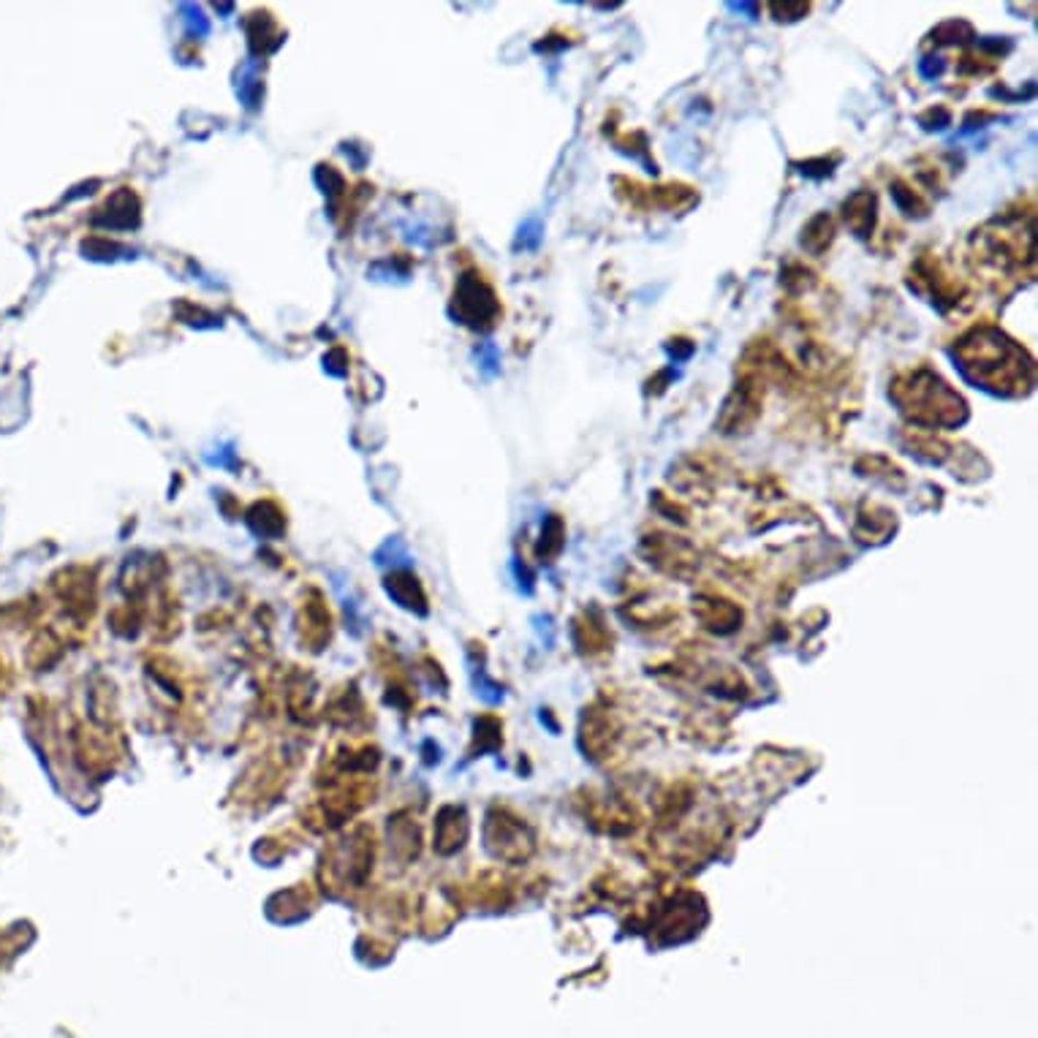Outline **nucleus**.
Returning <instances> with one entry per match:
<instances>
[{
    "label": "nucleus",
    "mask_w": 1038,
    "mask_h": 1038,
    "mask_svg": "<svg viewBox=\"0 0 1038 1038\" xmlns=\"http://www.w3.org/2000/svg\"><path fill=\"white\" fill-rule=\"evenodd\" d=\"M952 359L970 384L990 395L1025 397L1034 391V357L995 324H979L959 335L952 346Z\"/></svg>",
    "instance_id": "obj_1"
},
{
    "label": "nucleus",
    "mask_w": 1038,
    "mask_h": 1038,
    "mask_svg": "<svg viewBox=\"0 0 1038 1038\" xmlns=\"http://www.w3.org/2000/svg\"><path fill=\"white\" fill-rule=\"evenodd\" d=\"M894 530H897V515L892 509L881 504H870V500L859 506L857 519H854V539L859 544H883V541L892 539Z\"/></svg>",
    "instance_id": "obj_13"
},
{
    "label": "nucleus",
    "mask_w": 1038,
    "mask_h": 1038,
    "mask_svg": "<svg viewBox=\"0 0 1038 1038\" xmlns=\"http://www.w3.org/2000/svg\"><path fill=\"white\" fill-rule=\"evenodd\" d=\"M976 38V27L968 20H946L927 36V41L936 47H965Z\"/></svg>",
    "instance_id": "obj_20"
},
{
    "label": "nucleus",
    "mask_w": 1038,
    "mask_h": 1038,
    "mask_svg": "<svg viewBox=\"0 0 1038 1038\" xmlns=\"http://www.w3.org/2000/svg\"><path fill=\"white\" fill-rule=\"evenodd\" d=\"M642 555L666 577L691 579L699 571V552L691 541L675 533H664V530H653L644 535Z\"/></svg>",
    "instance_id": "obj_8"
},
{
    "label": "nucleus",
    "mask_w": 1038,
    "mask_h": 1038,
    "mask_svg": "<svg viewBox=\"0 0 1038 1038\" xmlns=\"http://www.w3.org/2000/svg\"><path fill=\"white\" fill-rule=\"evenodd\" d=\"M998 63H1001V60L990 58V55H985L979 49V52H965L963 58H959L957 71L963 76H987L998 69Z\"/></svg>",
    "instance_id": "obj_25"
},
{
    "label": "nucleus",
    "mask_w": 1038,
    "mask_h": 1038,
    "mask_svg": "<svg viewBox=\"0 0 1038 1038\" xmlns=\"http://www.w3.org/2000/svg\"><path fill=\"white\" fill-rule=\"evenodd\" d=\"M487 846L495 857L509 859V862L528 859V854L533 852V841L528 837L524 826L519 824V819H506V816H500V819L490 816Z\"/></svg>",
    "instance_id": "obj_9"
},
{
    "label": "nucleus",
    "mask_w": 1038,
    "mask_h": 1038,
    "mask_svg": "<svg viewBox=\"0 0 1038 1038\" xmlns=\"http://www.w3.org/2000/svg\"><path fill=\"white\" fill-rule=\"evenodd\" d=\"M566 524L557 515H552L546 519L544 530H541V541H539V557L544 563H552L557 555H560L563 544H566Z\"/></svg>",
    "instance_id": "obj_22"
},
{
    "label": "nucleus",
    "mask_w": 1038,
    "mask_h": 1038,
    "mask_svg": "<svg viewBox=\"0 0 1038 1038\" xmlns=\"http://www.w3.org/2000/svg\"><path fill=\"white\" fill-rule=\"evenodd\" d=\"M617 739H620V723L617 717L612 715L609 710H588L582 723V745L595 761L609 759V753L615 750Z\"/></svg>",
    "instance_id": "obj_11"
},
{
    "label": "nucleus",
    "mask_w": 1038,
    "mask_h": 1038,
    "mask_svg": "<svg viewBox=\"0 0 1038 1038\" xmlns=\"http://www.w3.org/2000/svg\"><path fill=\"white\" fill-rule=\"evenodd\" d=\"M889 191H892L894 204H897V209L905 215V218L921 220L930 215V202H927V198L921 196V191H916L908 180H903V177L892 180Z\"/></svg>",
    "instance_id": "obj_19"
},
{
    "label": "nucleus",
    "mask_w": 1038,
    "mask_h": 1038,
    "mask_svg": "<svg viewBox=\"0 0 1038 1038\" xmlns=\"http://www.w3.org/2000/svg\"><path fill=\"white\" fill-rule=\"evenodd\" d=\"M998 118H1001V112H992V109H970V112L965 114V120H963V131L985 129L987 123H992V120H998Z\"/></svg>",
    "instance_id": "obj_28"
},
{
    "label": "nucleus",
    "mask_w": 1038,
    "mask_h": 1038,
    "mask_svg": "<svg viewBox=\"0 0 1038 1038\" xmlns=\"http://www.w3.org/2000/svg\"><path fill=\"white\" fill-rule=\"evenodd\" d=\"M767 381L761 375L750 373V370L737 367V381H734L732 391L723 400L721 413L715 419V430L726 438H739L748 435L756 427V422L764 413V397H767Z\"/></svg>",
    "instance_id": "obj_5"
},
{
    "label": "nucleus",
    "mask_w": 1038,
    "mask_h": 1038,
    "mask_svg": "<svg viewBox=\"0 0 1038 1038\" xmlns=\"http://www.w3.org/2000/svg\"><path fill=\"white\" fill-rule=\"evenodd\" d=\"M781 286L786 289V294L802 297V294H810V291L819 286V275H816L805 262H788L786 267L781 269Z\"/></svg>",
    "instance_id": "obj_21"
},
{
    "label": "nucleus",
    "mask_w": 1038,
    "mask_h": 1038,
    "mask_svg": "<svg viewBox=\"0 0 1038 1038\" xmlns=\"http://www.w3.org/2000/svg\"><path fill=\"white\" fill-rule=\"evenodd\" d=\"M693 351H696V343L691 338H672L669 343H666V353H669L675 362H686V359H691Z\"/></svg>",
    "instance_id": "obj_31"
},
{
    "label": "nucleus",
    "mask_w": 1038,
    "mask_h": 1038,
    "mask_svg": "<svg viewBox=\"0 0 1038 1038\" xmlns=\"http://www.w3.org/2000/svg\"><path fill=\"white\" fill-rule=\"evenodd\" d=\"M574 639H577L579 653L588 655V659H595V655H604L612 650V631L606 626L604 615L601 609H584L582 615L574 620Z\"/></svg>",
    "instance_id": "obj_14"
},
{
    "label": "nucleus",
    "mask_w": 1038,
    "mask_h": 1038,
    "mask_svg": "<svg viewBox=\"0 0 1038 1038\" xmlns=\"http://www.w3.org/2000/svg\"><path fill=\"white\" fill-rule=\"evenodd\" d=\"M810 9H813L810 3H770V5H767V11L772 14V20H777V22H797V20H802L805 14H810Z\"/></svg>",
    "instance_id": "obj_27"
},
{
    "label": "nucleus",
    "mask_w": 1038,
    "mask_h": 1038,
    "mask_svg": "<svg viewBox=\"0 0 1038 1038\" xmlns=\"http://www.w3.org/2000/svg\"><path fill=\"white\" fill-rule=\"evenodd\" d=\"M655 506H659L664 515H669V519H677V522H688V509L677 500H669L664 493H655Z\"/></svg>",
    "instance_id": "obj_30"
},
{
    "label": "nucleus",
    "mask_w": 1038,
    "mask_h": 1038,
    "mask_svg": "<svg viewBox=\"0 0 1038 1038\" xmlns=\"http://www.w3.org/2000/svg\"><path fill=\"white\" fill-rule=\"evenodd\" d=\"M841 218L843 224L852 229V234H857L859 240H870L878 224L876 191H867V188H862V191H854L852 196L841 204Z\"/></svg>",
    "instance_id": "obj_15"
},
{
    "label": "nucleus",
    "mask_w": 1038,
    "mask_h": 1038,
    "mask_svg": "<svg viewBox=\"0 0 1038 1038\" xmlns=\"http://www.w3.org/2000/svg\"><path fill=\"white\" fill-rule=\"evenodd\" d=\"M693 615L707 631L712 633H734L739 626H743L745 615L743 606L734 604V601L723 599V595L715 593H701L693 599Z\"/></svg>",
    "instance_id": "obj_10"
},
{
    "label": "nucleus",
    "mask_w": 1038,
    "mask_h": 1038,
    "mask_svg": "<svg viewBox=\"0 0 1038 1038\" xmlns=\"http://www.w3.org/2000/svg\"><path fill=\"white\" fill-rule=\"evenodd\" d=\"M905 283H908V289L914 291V294L925 297L932 307H938L943 316L968 311V307L974 305L968 283H965L959 275H954L952 269L946 267V262L932 251H921L919 256H916L908 275H905Z\"/></svg>",
    "instance_id": "obj_4"
},
{
    "label": "nucleus",
    "mask_w": 1038,
    "mask_h": 1038,
    "mask_svg": "<svg viewBox=\"0 0 1038 1038\" xmlns=\"http://www.w3.org/2000/svg\"><path fill=\"white\" fill-rule=\"evenodd\" d=\"M943 69H946V63H943V58H938V55H930V58L919 60V71L925 80H936V76L943 74Z\"/></svg>",
    "instance_id": "obj_32"
},
{
    "label": "nucleus",
    "mask_w": 1038,
    "mask_h": 1038,
    "mask_svg": "<svg viewBox=\"0 0 1038 1038\" xmlns=\"http://www.w3.org/2000/svg\"><path fill=\"white\" fill-rule=\"evenodd\" d=\"M675 375H677V373H675V370H672V367H669V370H661V373H655L653 378H650L648 384H644V391H648L650 397H661L666 389H669V384H672V381H675Z\"/></svg>",
    "instance_id": "obj_29"
},
{
    "label": "nucleus",
    "mask_w": 1038,
    "mask_h": 1038,
    "mask_svg": "<svg viewBox=\"0 0 1038 1038\" xmlns=\"http://www.w3.org/2000/svg\"><path fill=\"white\" fill-rule=\"evenodd\" d=\"M916 120H919V125L925 131H943L946 125H952V109L943 107V104H936V107L925 109Z\"/></svg>",
    "instance_id": "obj_26"
},
{
    "label": "nucleus",
    "mask_w": 1038,
    "mask_h": 1038,
    "mask_svg": "<svg viewBox=\"0 0 1038 1038\" xmlns=\"http://www.w3.org/2000/svg\"><path fill=\"white\" fill-rule=\"evenodd\" d=\"M837 237V220L832 213H816L808 224L802 226V234H799V245L805 248V253L810 256H824L826 251L832 248Z\"/></svg>",
    "instance_id": "obj_17"
},
{
    "label": "nucleus",
    "mask_w": 1038,
    "mask_h": 1038,
    "mask_svg": "<svg viewBox=\"0 0 1038 1038\" xmlns=\"http://www.w3.org/2000/svg\"><path fill=\"white\" fill-rule=\"evenodd\" d=\"M1036 248H1034V207L1028 213L998 215L987 226L970 234V262L987 280H995L1001 291V280L1019 283L1023 275H1036Z\"/></svg>",
    "instance_id": "obj_2"
},
{
    "label": "nucleus",
    "mask_w": 1038,
    "mask_h": 1038,
    "mask_svg": "<svg viewBox=\"0 0 1038 1038\" xmlns=\"http://www.w3.org/2000/svg\"><path fill=\"white\" fill-rule=\"evenodd\" d=\"M900 446L908 455H914L916 460L930 462V466H949V462H954V455H957L954 440H946L943 435L930 433V430L916 427L900 430Z\"/></svg>",
    "instance_id": "obj_12"
},
{
    "label": "nucleus",
    "mask_w": 1038,
    "mask_h": 1038,
    "mask_svg": "<svg viewBox=\"0 0 1038 1038\" xmlns=\"http://www.w3.org/2000/svg\"><path fill=\"white\" fill-rule=\"evenodd\" d=\"M451 316L460 324H466V327L479 329V333H487L500 322L504 307H500L498 294H495V289L482 273L471 269V273L460 275L455 297H451Z\"/></svg>",
    "instance_id": "obj_6"
},
{
    "label": "nucleus",
    "mask_w": 1038,
    "mask_h": 1038,
    "mask_svg": "<svg viewBox=\"0 0 1038 1038\" xmlns=\"http://www.w3.org/2000/svg\"><path fill=\"white\" fill-rule=\"evenodd\" d=\"M854 471H857L862 479L881 482L883 487L897 490V493H903V490L908 487V476H905V471L897 466V462L889 460L886 455H862L857 462H854Z\"/></svg>",
    "instance_id": "obj_16"
},
{
    "label": "nucleus",
    "mask_w": 1038,
    "mask_h": 1038,
    "mask_svg": "<svg viewBox=\"0 0 1038 1038\" xmlns=\"http://www.w3.org/2000/svg\"><path fill=\"white\" fill-rule=\"evenodd\" d=\"M468 837V819L462 810L457 808H446L438 819V852L440 854H451L457 848H462Z\"/></svg>",
    "instance_id": "obj_18"
},
{
    "label": "nucleus",
    "mask_w": 1038,
    "mask_h": 1038,
    "mask_svg": "<svg viewBox=\"0 0 1038 1038\" xmlns=\"http://www.w3.org/2000/svg\"><path fill=\"white\" fill-rule=\"evenodd\" d=\"M615 196L633 209H666V213H688L699 204V191L686 182H666V185H644L631 177H612Z\"/></svg>",
    "instance_id": "obj_7"
},
{
    "label": "nucleus",
    "mask_w": 1038,
    "mask_h": 1038,
    "mask_svg": "<svg viewBox=\"0 0 1038 1038\" xmlns=\"http://www.w3.org/2000/svg\"><path fill=\"white\" fill-rule=\"evenodd\" d=\"M889 397L916 430H957L970 419L965 397L930 364L900 370L889 381Z\"/></svg>",
    "instance_id": "obj_3"
},
{
    "label": "nucleus",
    "mask_w": 1038,
    "mask_h": 1038,
    "mask_svg": "<svg viewBox=\"0 0 1038 1038\" xmlns=\"http://www.w3.org/2000/svg\"><path fill=\"white\" fill-rule=\"evenodd\" d=\"M615 145H617V150L626 153V156L637 158V161H644L648 172H659L653 156H650V142H648V134H644V131H633V134L615 136Z\"/></svg>",
    "instance_id": "obj_23"
},
{
    "label": "nucleus",
    "mask_w": 1038,
    "mask_h": 1038,
    "mask_svg": "<svg viewBox=\"0 0 1038 1038\" xmlns=\"http://www.w3.org/2000/svg\"><path fill=\"white\" fill-rule=\"evenodd\" d=\"M841 164V156H819V158H805V161H792V167L797 169L799 174L810 177V180H824L830 177Z\"/></svg>",
    "instance_id": "obj_24"
}]
</instances>
